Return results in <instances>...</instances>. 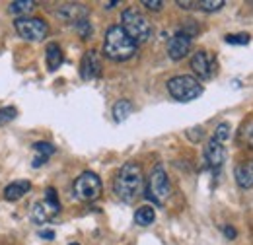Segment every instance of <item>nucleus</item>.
Segmentation results:
<instances>
[{
    "instance_id": "obj_1",
    "label": "nucleus",
    "mask_w": 253,
    "mask_h": 245,
    "mask_svg": "<svg viewBox=\"0 0 253 245\" xmlns=\"http://www.w3.org/2000/svg\"><path fill=\"white\" fill-rule=\"evenodd\" d=\"M113 189H115V195L123 203H134L142 195V189H144L142 167L136 162H126L115 177Z\"/></svg>"
},
{
    "instance_id": "obj_2",
    "label": "nucleus",
    "mask_w": 253,
    "mask_h": 245,
    "mask_svg": "<svg viewBox=\"0 0 253 245\" xmlns=\"http://www.w3.org/2000/svg\"><path fill=\"white\" fill-rule=\"evenodd\" d=\"M103 53L111 61H126L136 53V43L126 35L121 26H111L105 33Z\"/></svg>"
},
{
    "instance_id": "obj_3",
    "label": "nucleus",
    "mask_w": 253,
    "mask_h": 245,
    "mask_svg": "<svg viewBox=\"0 0 253 245\" xmlns=\"http://www.w3.org/2000/svg\"><path fill=\"white\" fill-rule=\"evenodd\" d=\"M121 20H123V30L126 31V35L138 45V43H146L148 39H150V35H152V26H150V22L138 12V10H134V8H128L123 12V16H121Z\"/></svg>"
},
{
    "instance_id": "obj_4",
    "label": "nucleus",
    "mask_w": 253,
    "mask_h": 245,
    "mask_svg": "<svg viewBox=\"0 0 253 245\" xmlns=\"http://www.w3.org/2000/svg\"><path fill=\"white\" fill-rule=\"evenodd\" d=\"M168 92L177 101H193L203 93V86L199 84L197 78L181 74V76H175L168 82Z\"/></svg>"
},
{
    "instance_id": "obj_5",
    "label": "nucleus",
    "mask_w": 253,
    "mask_h": 245,
    "mask_svg": "<svg viewBox=\"0 0 253 245\" xmlns=\"http://www.w3.org/2000/svg\"><path fill=\"white\" fill-rule=\"evenodd\" d=\"M171 193V187H169V179L164 171L162 165H156L148 177V187H146V199H150L152 203L156 204H164L168 201Z\"/></svg>"
},
{
    "instance_id": "obj_6",
    "label": "nucleus",
    "mask_w": 253,
    "mask_h": 245,
    "mask_svg": "<svg viewBox=\"0 0 253 245\" xmlns=\"http://www.w3.org/2000/svg\"><path fill=\"white\" fill-rule=\"evenodd\" d=\"M59 212H61V203H59L57 191L49 187L45 191V201H39V203L33 204L32 220L35 224H45V222L53 220Z\"/></svg>"
},
{
    "instance_id": "obj_7",
    "label": "nucleus",
    "mask_w": 253,
    "mask_h": 245,
    "mask_svg": "<svg viewBox=\"0 0 253 245\" xmlns=\"http://www.w3.org/2000/svg\"><path fill=\"white\" fill-rule=\"evenodd\" d=\"M74 195H76V199L86 201V203L95 201L101 195V179L92 171L80 173L74 181Z\"/></svg>"
},
{
    "instance_id": "obj_8",
    "label": "nucleus",
    "mask_w": 253,
    "mask_h": 245,
    "mask_svg": "<svg viewBox=\"0 0 253 245\" xmlns=\"http://www.w3.org/2000/svg\"><path fill=\"white\" fill-rule=\"evenodd\" d=\"M14 26L26 41H43L49 33V26L41 18H18Z\"/></svg>"
},
{
    "instance_id": "obj_9",
    "label": "nucleus",
    "mask_w": 253,
    "mask_h": 245,
    "mask_svg": "<svg viewBox=\"0 0 253 245\" xmlns=\"http://www.w3.org/2000/svg\"><path fill=\"white\" fill-rule=\"evenodd\" d=\"M191 51V35L185 30L177 31L169 41H168V55L171 61H181L187 57Z\"/></svg>"
},
{
    "instance_id": "obj_10",
    "label": "nucleus",
    "mask_w": 253,
    "mask_h": 245,
    "mask_svg": "<svg viewBox=\"0 0 253 245\" xmlns=\"http://www.w3.org/2000/svg\"><path fill=\"white\" fill-rule=\"evenodd\" d=\"M191 68L201 80H209L214 74V61L207 51H197L191 59Z\"/></svg>"
},
{
    "instance_id": "obj_11",
    "label": "nucleus",
    "mask_w": 253,
    "mask_h": 245,
    "mask_svg": "<svg viewBox=\"0 0 253 245\" xmlns=\"http://www.w3.org/2000/svg\"><path fill=\"white\" fill-rule=\"evenodd\" d=\"M101 72V62L95 51H88L84 57H82V64H80V74L84 80H94L99 76Z\"/></svg>"
},
{
    "instance_id": "obj_12",
    "label": "nucleus",
    "mask_w": 253,
    "mask_h": 245,
    "mask_svg": "<svg viewBox=\"0 0 253 245\" xmlns=\"http://www.w3.org/2000/svg\"><path fill=\"white\" fill-rule=\"evenodd\" d=\"M205 158H207L209 165L214 167V169L220 167L222 163H224V160H226V150H224L222 142H218L214 136L209 140V144H207V148H205Z\"/></svg>"
},
{
    "instance_id": "obj_13",
    "label": "nucleus",
    "mask_w": 253,
    "mask_h": 245,
    "mask_svg": "<svg viewBox=\"0 0 253 245\" xmlns=\"http://www.w3.org/2000/svg\"><path fill=\"white\" fill-rule=\"evenodd\" d=\"M30 189H32V183L26 181V179L24 181H14V183H10L4 189V199L6 201H18L26 193H30Z\"/></svg>"
},
{
    "instance_id": "obj_14",
    "label": "nucleus",
    "mask_w": 253,
    "mask_h": 245,
    "mask_svg": "<svg viewBox=\"0 0 253 245\" xmlns=\"http://www.w3.org/2000/svg\"><path fill=\"white\" fill-rule=\"evenodd\" d=\"M59 16L66 20V22H74L78 24L80 20H84L86 16V8H82L80 4H64L63 8L59 10Z\"/></svg>"
},
{
    "instance_id": "obj_15",
    "label": "nucleus",
    "mask_w": 253,
    "mask_h": 245,
    "mask_svg": "<svg viewBox=\"0 0 253 245\" xmlns=\"http://www.w3.org/2000/svg\"><path fill=\"white\" fill-rule=\"evenodd\" d=\"M33 150L37 152L35 160H33V167H41V165L55 154V146L49 144V142H35V144H33Z\"/></svg>"
},
{
    "instance_id": "obj_16",
    "label": "nucleus",
    "mask_w": 253,
    "mask_h": 245,
    "mask_svg": "<svg viewBox=\"0 0 253 245\" xmlns=\"http://www.w3.org/2000/svg\"><path fill=\"white\" fill-rule=\"evenodd\" d=\"M236 181L242 189L253 187V162L252 163H242L236 167Z\"/></svg>"
},
{
    "instance_id": "obj_17",
    "label": "nucleus",
    "mask_w": 253,
    "mask_h": 245,
    "mask_svg": "<svg viewBox=\"0 0 253 245\" xmlns=\"http://www.w3.org/2000/svg\"><path fill=\"white\" fill-rule=\"evenodd\" d=\"M61 64H63V51H61V47L57 43L47 45V66H49V70L53 72Z\"/></svg>"
},
{
    "instance_id": "obj_18",
    "label": "nucleus",
    "mask_w": 253,
    "mask_h": 245,
    "mask_svg": "<svg viewBox=\"0 0 253 245\" xmlns=\"http://www.w3.org/2000/svg\"><path fill=\"white\" fill-rule=\"evenodd\" d=\"M130 113H132V103L128 99H119L113 105V119L117 122H123Z\"/></svg>"
},
{
    "instance_id": "obj_19",
    "label": "nucleus",
    "mask_w": 253,
    "mask_h": 245,
    "mask_svg": "<svg viewBox=\"0 0 253 245\" xmlns=\"http://www.w3.org/2000/svg\"><path fill=\"white\" fill-rule=\"evenodd\" d=\"M154 218H156V212H154L152 206H140L134 214V222L138 226H150L154 222Z\"/></svg>"
},
{
    "instance_id": "obj_20",
    "label": "nucleus",
    "mask_w": 253,
    "mask_h": 245,
    "mask_svg": "<svg viewBox=\"0 0 253 245\" xmlns=\"http://www.w3.org/2000/svg\"><path fill=\"white\" fill-rule=\"evenodd\" d=\"M33 8H35V2L33 0H16L10 4V12L12 14H18L20 18H24V14H30Z\"/></svg>"
},
{
    "instance_id": "obj_21",
    "label": "nucleus",
    "mask_w": 253,
    "mask_h": 245,
    "mask_svg": "<svg viewBox=\"0 0 253 245\" xmlns=\"http://www.w3.org/2000/svg\"><path fill=\"white\" fill-rule=\"evenodd\" d=\"M224 6V0H201L197 2V8L203 12H216Z\"/></svg>"
},
{
    "instance_id": "obj_22",
    "label": "nucleus",
    "mask_w": 253,
    "mask_h": 245,
    "mask_svg": "<svg viewBox=\"0 0 253 245\" xmlns=\"http://www.w3.org/2000/svg\"><path fill=\"white\" fill-rule=\"evenodd\" d=\"M226 43H230V45H248L250 35L248 33H230V35H226Z\"/></svg>"
},
{
    "instance_id": "obj_23",
    "label": "nucleus",
    "mask_w": 253,
    "mask_h": 245,
    "mask_svg": "<svg viewBox=\"0 0 253 245\" xmlns=\"http://www.w3.org/2000/svg\"><path fill=\"white\" fill-rule=\"evenodd\" d=\"M214 138L218 142H226L230 138V122H220L216 126V132H214Z\"/></svg>"
},
{
    "instance_id": "obj_24",
    "label": "nucleus",
    "mask_w": 253,
    "mask_h": 245,
    "mask_svg": "<svg viewBox=\"0 0 253 245\" xmlns=\"http://www.w3.org/2000/svg\"><path fill=\"white\" fill-rule=\"evenodd\" d=\"M16 115H18V109L16 107H4V109H0V124L14 121Z\"/></svg>"
},
{
    "instance_id": "obj_25",
    "label": "nucleus",
    "mask_w": 253,
    "mask_h": 245,
    "mask_svg": "<svg viewBox=\"0 0 253 245\" xmlns=\"http://www.w3.org/2000/svg\"><path fill=\"white\" fill-rule=\"evenodd\" d=\"M76 30H78V33L86 39V37H90V33H92V26H90V22L84 18V20H80V22L76 24Z\"/></svg>"
},
{
    "instance_id": "obj_26",
    "label": "nucleus",
    "mask_w": 253,
    "mask_h": 245,
    "mask_svg": "<svg viewBox=\"0 0 253 245\" xmlns=\"http://www.w3.org/2000/svg\"><path fill=\"white\" fill-rule=\"evenodd\" d=\"M142 6H146L148 10H154V12H158V10H162L164 2H162V0H142Z\"/></svg>"
},
{
    "instance_id": "obj_27",
    "label": "nucleus",
    "mask_w": 253,
    "mask_h": 245,
    "mask_svg": "<svg viewBox=\"0 0 253 245\" xmlns=\"http://www.w3.org/2000/svg\"><path fill=\"white\" fill-rule=\"evenodd\" d=\"M242 136L246 138V142H250L253 146V122H250L248 126H244V134Z\"/></svg>"
},
{
    "instance_id": "obj_28",
    "label": "nucleus",
    "mask_w": 253,
    "mask_h": 245,
    "mask_svg": "<svg viewBox=\"0 0 253 245\" xmlns=\"http://www.w3.org/2000/svg\"><path fill=\"white\" fill-rule=\"evenodd\" d=\"M224 236H226L228 240H234V238H236V230L230 228V226H224Z\"/></svg>"
},
{
    "instance_id": "obj_29",
    "label": "nucleus",
    "mask_w": 253,
    "mask_h": 245,
    "mask_svg": "<svg viewBox=\"0 0 253 245\" xmlns=\"http://www.w3.org/2000/svg\"><path fill=\"white\" fill-rule=\"evenodd\" d=\"M39 236H41L43 240H53V238H55V232H53V230H41Z\"/></svg>"
},
{
    "instance_id": "obj_30",
    "label": "nucleus",
    "mask_w": 253,
    "mask_h": 245,
    "mask_svg": "<svg viewBox=\"0 0 253 245\" xmlns=\"http://www.w3.org/2000/svg\"><path fill=\"white\" fill-rule=\"evenodd\" d=\"M70 245H78V244H70Z\"/></svg>"
}]
</instances>
